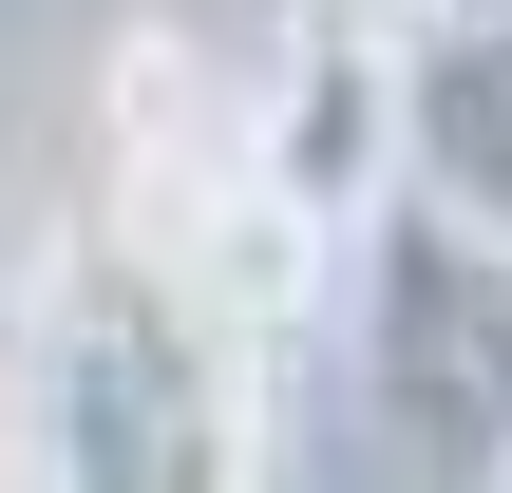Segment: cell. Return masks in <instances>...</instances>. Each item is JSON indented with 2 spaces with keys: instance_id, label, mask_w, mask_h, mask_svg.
I'll list each match as a JSON object with an SVG mask.
<instances>
[{
  "instance_id": "6da1fadb",
  "label": "cell",
  "mask_w": 512,
  "mask_h": 493,
  "mask_svg": "<svg viewBox=\"0 0 512 493\" xmlns=\"http://www.w3.org/2000/svg\"><path fill=\"white\" fill-rule=\"evenodd\" d=\"M95 247H133L171 304H209L228 342H285L323 285H342V209L285 171V133H266V57L228 76L209 38H114V76H95V209H76Z\"/></svg>"
},
{
  "instance_id": "7a4b0ae2",
  "label": "cell",
  "mask_w": 512,
  "mask_h": 493,
  "mask_svg": "<svg viewBox=\"0 0 512 493\" xmlns=\"http://www.w3.org/2000/svg\"><path fill=\"white\" fill-rule=\"evenodd\" d=\"M19 493H266V342L171 304L133 247H57L19 285V399H0Z\"/></svg>"
},
{
  "instance_id": "3957f363",
  "label": "cell",
  "mask_w": 512,
  "mask_h": 493,
  "mask_svg": "<svg viewBox=\"0 0 512 493\" xmlns=\"http://www.w3.org/2000/svg\"><path fill=\"white\" fill-rule=\"evenodd\" d=\"M342 285H361V399L399 437L418 493H494L512 475V247L418 209V190H361L342 228Z\"/></svg>"
},
{
  "instance_id": "277c9868",
  "label": "cell",
  "mask_w": 512,
  "mask_h": 493,
  "mask_svg": "<svg viewBox=\"0 0 512 493\" xmlns=\"http://www.w3.org/2000/svg\"><path fill=\"white\" fill-rule=\"evenodd\" d=\"M380 133H399V190L494 228L512 247V19L494 0H418L380 38Z\"/></svg>"
},
{
  "instance_id": "5b68a950",
  "label": "cell",
  "mask_w": 512,
  "mask_h": 493,
  "mask_svg": "<svg viewBox=\"0 0 512 493\" xmlns=\"http://www.w3.org/2000/svg\"><path fill=\"white\" fill-rule=\"evenodd\" d=\"M0 493H19V456H0Z\"/></svg>"
},
{
  "instance_id": "8992f818",
  "label": "cell",
  "mask_w": 512,
  "mask_h": 493,
  "mask_svg": "<svg viewBox=\"0 0 512 493\" xmlns=\"http://www.w3.org/2000/svg\"><path fill=\"white\" fill-rule=\"evenodd\" d=\"M494 19H512V0H494Z\"/></svg>"
},
{
  "instance_id": "52a82bcc",
  "label": "cell",
  "mask_w": 512,
  "mask_h": 493,
  "mask_svg": "<svg viewBox=\"0 0 512 493\" xmlns=\"http://www.w3.org/2000/svg\"><path fill=\"white\" fill-rule=\"evenodd\" d=\"M494 493H512V475H494Z\"/></svg>"
}]
</instances>
